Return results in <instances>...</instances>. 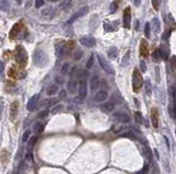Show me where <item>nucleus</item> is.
<instances>
[{
	"label": "nucleus",
	"mask_w": 176,
	"mask_h": 174,
	"mask_svg": "<svg viewBox=\"0 0 176 174\" xmlns=\"http://www.w3.org/2000/svg\"><path fill=\"white\" fill-rule=\"evenodd\" d=\"M118 8H119L118 1H114V2H111V4H110V12H111V13H114V12L118 10Z\"/></svg>",
	"instance_id": "7c9ffc66"
},
{
	"label": "nucleus",
	"mask_w": 176,
	"mask_h": 174,
	"mask_svg": "<svg viewBox=\"0 0 176 174\" xmlns=\"http://www.w3.org/2000/svg\"><path fill=\"white\" fill-rule=\"evenodd\" d=\"M57 99H51V100H46V101H44V103H43V105H46V106H51V105H54V104H56L57 103Z\"/></svg>",
	"instance_id": "c9c22d12"
},
{
	"label": "nucleus",
	"mask_w": 176,
	"mask_h": 174,
	"mask_svg": "<svg viewBox=\"0 0 176 174\" xmlns=\"http://www.w3.org/2000/svg\"><path fill=\"white\" fill-rule=\"evenodd\" d=\"M55 82H56V84H63L65 82V79H64L63 76L57 74V76H55Z\"/></svg>",
	"instance_id": "f704fd0d"
},
{
	"label": "nucleus",
	"mask_w": 176,
	"mask_h": 174,
	"mask_svg": "<svg viewBox=\"0 0 176 174\" xmlns=\"http://www.w3.org/2000/svg\"><path fill=\"white\" fill-rule=\"evenodd\" d=\"M79 43L85 47H94L96 45L97 41L91 35H85V36H83V37L79 39Z\"/></svg>",
	"instance_id": "423d86ee"
},
{
	"label": "nucleus",
	"mask_w": 176,
	"mask_h": 174,
	"mask_svg": "<svg viewBox=\"0 0 176 174\" xmlns=\"http://www.w3.org/2000/svg\"><path fill=\"white\" fill-rule=\"evenodd\" d=\"M140 69H141V72H145V71H146V64H145V62H143V60H141L140 62Z\"/></svg>",
	"instance_id": "c03bdc74"
},
{
	"label": "nucleus",
	"mask_w": 176,
	"mask_h": 174,
	"mask_svg": "<svg viewBox=\"0 0 176 174\" xmlns=\"http://www.w3.org/2000/svg\"><path fill=\"white\" fill-rule=\"evenodd\" d=\"M47 1H50V2H56V1H59V0H47Z\"/></svg>",
	"instance_id": "6e6d98bb"
},
{
	"label": "nucleus",
	"mask_w": 176,
	"mask_h": 174,
	"mask_svg": "<svg viewBox=\"0 0 176 174\" xmlns=\"http://www.w3.org/2000/svg\"><path fill=\"white\" fill-rule=\"evenodd\" d=\"M63 108H64V106H63L62 104H57L56 106H54V107H53V110H52V113H53V114H57V113H59L61 111H62Z\"/></svg>",
	"instance_id": "e433bc0d"
},
{
	"label": "nucleus",
	"mask_w": 176,
	"mask_h": 174,
	"mask_svg": "<svg viewBox=\"0 0 176 174\" xmlns=\"http://www.w3.org/2000/svg\"><path fill=\"white\" fill-rule=\"evenodd\" d=\"M160 1L161 0H152V7L155 11H159V9H160Z\"/></svg>",
	"instance_id": "58836bf2"
},
{
	"label": "nucleus",
	"mask_w": 176,
	"mask_h": 174,
	"mask_svg": "<svg viewBox=\"0 0 176 174\" xmlns=\"http://www.w3.org/2000/svg\"><path fill=\"white\" fill-rule=\"evenodd\" d=\"M135 122L141 124V116H140V113H135Z\"/></svg>",
	"instance_id": "8fccbe9b"
},
{
	"label": "nucleus",
	"mask_w": 176,
	"mask_h": 174,
	"mask_svg": "<svg viewBox=\"0 0 176 174\" xmlns=\"http://www.w3.org/2000/svg\"><path fill=\"white\" fill-rule=\"evenodd\" d=\"M30 134H31L30 130H27V132L23 134V137H22V141H23V142H27L28 140L30 139Z\"/></svg>",
	"instance_id": "a19ab883"
},
{
	"label": "nucleus",
	"mask_w": 176,
	"mask_h": 174,
	"mask_svg": "<svg viewBox=\"0 0 176 174\" xmlns=\"http://www.w3.org/2000/svg\"><path fill=\"white\" fill-rule=\"evenodd\" d=\"M143 85L142 74L138 68H134L132 71V89L134 92H139Z\"/></svg>",
	"instance_id": "f257e3e1"
},
{
	"label": "nucleus",
	"mask_w": 176,
	"mask_h": 174,
	"mask_svg": "<svg viewBox=\"0 0 176 174\" xmlns=\"http://www.w3.org/2000/svg\"><path fill=\"white\" fill-rule=\"evenodd\" d=\"M151 120H152L153 127H159V112L156 108H152V111H151Z\"/></svg>",
	"instance_id": "f3484780"
},
{
	"label": "nucleus",
	"mask_w": 176,
	"mask_h": 174,
	"mask_svg": "<svg viewBox=\"0 0 176 174\" xmlns=\"http://www.w3.org/2000/svg\"><path fill=\"white\" fill-rule=\"evenodd\" d=\"M77 87H78L77 81H76L75 79H73V78L67 82V91L70 93H72V94H74V93L77 91Z\"/></svg>",
	"instance_id": "dca6fc26"
},
{
	"label": "nucleus",
	"mask_w": 176,
	"mask_h": 174,
	"mask_svg": "<svg viewBox=\"0 0 176 174\" xmlns=\"http://www.w3.org/2000/svg\"><path fill=\"white\" fill-rule=\"evenodd\" d=\"M135 23H137V24H135V30L138 31V30H139V21H137Z\"/></svg>",
	"instance_id": "5fc2aeb1"
},
{
	"label": "nucleus",
	"mask_w": 176,
	"mask_h": 174,
	"mask_svg": "<svg viewBox=\"0 0 176 174\" xmlns=\"http://www.w3.org/2000/svg\"><path fill=\"white\" fill-rule=\"evenodd\" d=\"M44 4V0H35V8H41Z\"/></svg>",
	"instance_id": "de8ad7c7"
},
{
	"label": "nucleus",
	"mask_w": 176,
	"mask_h": 174,
	"mask_svg": "<svg viewBox=\"0 0 176 174\" xmlns=\"http://www.w3.org/2000/svg\"><path fill=\"white\" fill-rule=\"evenodd\" d=\"M43 130H44V124L43 123H41V122L35 123L34 127H33V132H34L35 135H40V134H42Z\"/></svg>",
	"instance_id": "aec40b11"
},
{
	"label": "nucleus",
	"mask_w": 176,
	"mask_h": 174,
	"mask_svg": "<svg viewBox=\"0 0 176 174\" xmlns=\"http://www.w3.org/2000/svg\"><path fill=\"white\" fill-rule=\"evenodd\" d=\"M108 99V92L106 90H99L94 97L95 102H104Z\"/></svg>",
	"instance_id": "4468645a"
},
{
	"label": "nucleus",
	"mask_w": 176,
	"mask_h": 174,
	"mask_svg": "<svg viewBox=\"0 0 176 174\" xmlns=\"http://www.w3.org/2000/svg\"><path fill=\"white\" fill-rule=\"evenodd\" d=\"M0 10L4 12H8L10 10V4L7 0H0Z\"/></svg>",
	"instance_id": "5701e85b"
},
{
	"label": "nucleus",
	"mask_w": 176,
	"mask_h": 174,
	"mask_svg": "<svg viewBox=\"0 0 176 174\" xmlns=\"http://www.w3.org/2000/svg\"><path fill=\"white\" fill-rule=\"evenodd\" d=\"M140 55H141V57H143V58L149 57V43L146 42V39H141Z\"/></svg>",
	"instance_id": "1a4fd4ad"
},
{
	"label": "nucleus",
	"mask_w": 176,
	"mask_h": 174,
	"mask_svg": "<svg viewBox=\"0 0 176 174\" xmlns=\"http://www.w3.org/2000/svg\"><path fill=\"white\" fill-rule=\"evenodd\" d=\"M88 10H89V9H88V7H87V6H86V7H83L82 9H79L78 11H76L74 14H73V16H70V20L67 21V24L74 23V22L77 19H79V18H82V16H86L87 12H88Z\"/></svg>",
	"instance_id": "0eeeda50"
},
{
	"label": "nucleus",
	"mask_w": 176,
	"mask_h": 174,
	"mask_svg": "<svg viewBox=\"0 0 176 174\" xmlns=\"http://www.w3.org/2000/svg\"><path fill=\"white\" fill-rule=\"evenodd\" d=\"M97 59L98 62H99V66L101 67V69L105 71L106 74H111V76L114 74V69L111 67V65H110L109 62H108V60L102 55H97Z\"/></svg>",
	"instance_id": "7ed1b4c3"
},
{
	"label": "nucleus",
	"mask_w": 176,
	"mask_h": 174,
	"mask_svg": "<svg viewBox=\"0 0 176 174\" xmlns=\"http://www.w3.org/2000/svg\"><path fill=\"white\" fill-rule=\"evenodd\" d=\"M152 58H153V60H154V62H159V60H161V58H162V54H161L160 48H157V49H155L154 52H153Z\"/></svg>",
	"instance_id": "b1692460"
},
{
	"label": "nucleus",
	"mask_w": 176,
	"mask_h": 174,
	"mask_svg": "<svg viewBox=\"0 0 176 174\" xmlns=\"http://www.w3.org/2000/svg\"><path fill=\"white\" fill-rule=\"evenodd\" d=\"M145 91H146V94L148 95H151L152 94V87H151V82H150V80H146L145 81Z\"/></svg>",
	"instance_id": "cd10ccee"
},
{
	"label": "nucleus",
	"mask_w": 176,
	"mask_h": 174,
	"mask_svg": "<svg viewBox=\"0 0 176 174\" xmlns=\"http://www.w3.org/2000/svg\"><path fill=\"white\" fill-rule=\"evenodd\" d=\"M114 108H116V104L112 103L111 101L107 102V103H105V104H102L101 106H100V110H101L105 114H110L111 112H114Z\"/></svg>",
	"instance_id": "f8f14e48"
},
{
	"label": "nucleus",
	"mask_w": 176,
	"mask_h": 174,
	"mask_svg": "<svg viewBox=\"0 0 176 174\" xmlns=\"http://www.w3.org/2000/svg\"><path fill=\"white\" fill-rule=\"evenodd\" d=\"M33 60L38 67H44L49 62V58L42 49H36L33 55Z\"/></svg>",
	"instance_id": "f03ea898"
},
{
	"label": "nucleus",
	"mask_w": 176,
	"mask_h": 174,
	"mask_svg": "<svg viewBox=\"0 0 176 174\" xmlns=\"http://www.w3.org/2000/svg\"><path fill=\"white\" fill-rule=\"evenodd\" d=\"M16 59H17V62H19L21 66H24V65L27 64L28 55H27V52L24 50L23 47L19 46L18 48H17V56H16Z\"/></svg>",
	"instance_id": "39448f33"
},
{
	"label": "nucleus",
	"mask_w": 176,
	"mask_h": 174,
	"mask_svg": "<svg viewBox=\"0 0 176 174\" xmlns=\"http://www.w3.org/2000/svg\"><path fill=\"white\" fill-rule=\"evenodd\" d=\"M87 95H88V85H87L86 80H82L79 83L78 89V99L80 102H84L86 100Z\"/></svg>",
	"instance_id": "20e7f679"
},
{
	"label": "nucleus",
	"mask_w": 176,
	"mask_h": 174,
	"mask_svg": "<svg viewBox=\"0 0 176 174\" xmlns=\"http://www.w3.org/2000/svg\"><path fill=\"white\" fill-rule=\"evenodd\" d=\"M171 67L173 70H176V57H172L171 59Z\"/></svg>",
	"instance_id": "09e8293b"
},
{
	"label": "nucleus",
	"mask_w": 176,
	"mask_h": 174,
	"mask_svg": "<svg viewBox=\"0 0 176 174\" xmlns=\"http://www.w3.org/2000/svg\"><path fill=\"white\" fill-rule=\"evenodd\" d=\"M17 1H19V4H21V2H20V1H21V0H17Z\"/></svg>",
	"instance_id": "4d7b16f0"
},
{
	"label": "nucleus",
	"mask_w": 176,
	"mask_h": 174,
	"mask_svg": "<svg viewBox=\"0 0 176 174\" xmlns=\"http://www.w3.org/2000/svg\"><path fill=\"white\" fill-rule=\"evenodd\" d=\"M83 54H84V53H83V50L77 49L74 53V55H73V59H74V60H79V59L83 57Z\"/></svg>",
	"instance_id": "c85d7f7f"
},
{
	"label": "nucleus",
	"mask_w": 176,
	"mask_h": 174,
	"mask_svg": "<svg viewBox=\"0 0 176 174\" xmlns=\"http://www.w3.org/2000/svg\"><path fill=\"white\" fill-rule=\"evenodd\" d=\"M78 67L77 66H74L72 69H70V77L72 78H74V77H76L77 74H78Z\"/></svg>",
	"instance_id": "4c0bfd02"
},
{
	"label": "nucleus",
	"mask_w": 176,
	"mask_h": 174,
	"mask_svg": "<svg viewBox=\"0 0 176 174\" xmlns=\"http://www.w3.org/2000/svg\"><path fill=\"white\" fill-rule=\"evenodd\" d=\"M121 137H125V138H129L131 140H135L137 139V135L133 134L132 132H125L123 134H121Z\"/></svg>",
	"instance_id": "bb28decb"
},
{
	"label": "nucleus",
	"mask_w": 176,
	"mask_h": 174,
	"mask_svg": "<svg viewBox=\"0 0 176 174\" xmlns=\"http://www.w3.org/2000/svg\"><path fill=\"white\" fill-rule=\"evenodd\" d=\"M144 34H145V37H150L151 36V27H150V23H145V26H144Z\"/></svg>",
	"instance_id": "473e14b6"
},
{
	"label": "nucleus",
	"mask_w": 176,
	"mask_h": 174,
	"mask_svg": "<svg viewBox=\"0 0 176 174\" xmlns=\"http://www.w3.org/2000/svg\"><path fill=\"white\" fill-rule=\"evenodd\" d=\"M100 85V78L98 77L97 74H95L93 77L90 78V81H89V87L91 91H96V90L99 88Z\"/></svg>",
	"instance_id": "ddd939ff"
},
{
	"label": "nucleus",
	"mask_w": 176,
	"mask_h": 174,
	"mask_svg": "<svg viewBox=\"0 0 176 174\" xmlns=\"http://www.w3.org/2000/svg\"><path fill=\"white\" fill-rule=\"evenodd\" d=\"M67 97V91L66 90L62 89L59 91V99H65Z\"/></svg>",
	"instance_id": "49530a36"
},
{
	"label": "nucleus",
	"mask_w": 176,
	"mask_h": 174,
	"mask_svg": "<svg viewBox=\"0 0 176 174\" xmlns=\"http://www.w3.org/2000/svg\"><path fill=\"white\" fill-rule=\"evenodd\" d=\"M51 13H52L51 8H46L42 10V14H43L44 16H51Z\"/></svg>",
	"instance_id": "79ce46f5"
},
{
	"label": "nucleus",
	"mask_w": 176,
	"mask_h": 174,
	"mask_svg": "<svg viewBox=\"0 0 176 174\" xmlns=\"http://www.w3.org/2000/svg\"><path fill=\"white\" fill-rule=\"evenodd\" d=\"M123 27L129 30L131 27V8L127 7L123 11Z\"/></svg>",
	"instance_id": "6e6552de"
},
{
	"label": "nucleus",
	"mask_w": 176,
	"mask_h": 174,
	"mask_svg": "<svg viewBox=\"0 0 176 174\" xmlns=\"http://www.w3.org/2000/svg\"><path fill=\"white\" fill-rule=\"evenodd\" d=\"M123 129H125V128H123V126H121V127H119L118 129H114V132H116V134H119V132H122Z\"/></svg>",
	"instance_id": "864d4df0"
},
{
	"label": "nucleus",
	"mask_w": 176,
	"mask_h": 174,
	"mask_svg": "<svg viewBox=\"0 0 176 174\" xmlns=\"http://www.w3.org/2000/svg\"><path fill=\"white\" fill-rule=\"evenodd\" d=\"M18 108H19V103H18V101H14L11 104V107H10V118H11L12 122L16 120L17 114H18Z\"/></svg>",
	"instance_id": "2eb2a0df"
},
{
	"label": "nucleus",
	"mask_w": 176,
	"mask_h": 174,
	"mask_svg": "<svg viewBox=\"0 0 176 174\" xmlns=\"http://www.w3.org/2000/svg\"><path fill=\"white\" fill-rule=\"evenodd\" d=\"M70 7H72V0H63L62 2L59 4V9L64 10V11L68 10Z\"/></svg>",
	"instance_id": "4be33fe9"
},
{
	"label": "nucleus",
	"mask_w": 176,
	"mask_h": 174,
	"mask_svg": "<svg viewBox=\"0 0 176 174\" xmlns=\"http://www.w3.org/2000/svg\"><path fill=\"white\" fill-rule=\"evenodd\" d=\"M133 4H134L135 7H139L141 4V0H133Z\"/></svg>",
	"instance_id": "603ef678"
},
{
	"label": "nucleus",
	"mask_w": 176,
	"mask_h": 174,
	"mask_svg": "<svg viewBox=\"0 0 176 174\" xmlns=\"http://www.w3.org/2000/svg\"><path fill=\"white\" fill-rule=\"evenodd\" d=\"M93 66H94V56L91 55V56L89 57V59H88L86 62V68L87 69H91Z\"/></svg>",
	"instance_id": "72a5a7b5"
},
{
	"label": "nucleus",
	"mask_w": 176,
	"mask_h": 174,
	"mask_svg": "<svg viewBox=\"0 0 176 174\" xmlns=\"http://www.w3.org/2000/svg\"><path fill=\"white\" fill-rule=\"evenodd\" d=\"M149 171H150L149 164H144L143 169H142V171H141V174H149Z\"/></svg>",
	"instance_id": "a18cd8bd"
},
{
	"label": "nucleus",
	"mask_w": 176,
	"mask_h": 174,
	"mask_svg": "<svg viewBox=\"0 0 176 174\" xmlns=\"http://www.w3.org/2000/svg\"><path fill=\"white\" fill-rule=\"evenodd\" d=\"M39 99H40V95L39 94H35V95H33V97L29 100V102H28V105L27 107L28 110L30 111V112H32V111H34L35 107L38 106V102H39Z\"/></svg>",
	"instance_id": "9b49d317"
},
{
	"label": "nucleus",
	"mask_w": 176,
	"mask_h": 174,
	"mask_svg": "<svg viewBox=\"0 0 176 174\" xmlns=\"http://www.w3.org/2000/svg\"><path fill=\"white\" fill-rule=\"evenodd\" d=\"M114 118L119 120V122H121V123H125V124H128V123H130V120H131L130 116L123 112H117L114 115Z\"/></svg>",
	"instance_id": "9d476101"
},
{
	"label": "nucleus",
	"mask_w": 176,
	"mask_h": 174,
	"mask_svg": "<svg viewBox=\"0 0 176 174\" xmlns=\"http://www.w3.org/2000/svg\"><path fill=\"white\" fill-rule=\"evenodd\" d=\"M59 92V87H57V84H50L49 87H47L46 89V94L47 95H54L55 93Z\"/></svg>",
	"instance_id": "412c9836"
},
{
	"label": "nucleus",
	"mask_w": 176,
	"mask_h": 174,
	"mask_svg": "<svg viewBox=\"0 0 176 174\" xmlns=\"http://www.w3.org/2000/svg\"><path fill=\"white\" fill-rule=\"evenodd\" d=\"M36 140H38V137H36V136L32 137L31 139L29 140V142H28V150H29V152H31V150L33 149L35 142H36Z\"/></svg>",
	"instance_id": "a878e982"
},
{
	"label": "nucleus",
	"mask_w": 176,
	"mask_h": 174,
	"mask_svg": "<svg viewBox=\"0 0 176 174\" xmlns=\"http://www.w3.org/2000/svg\"><path fill=\"white\" fill-rule=\"evenodd\" d=\"M152 27H153L154 33L159 34V33L161 32V22L157 18H153L152 19Z\"/></svg>",
	"instance_id": "6ab92c4d"
},
{
	"label": "nucleus",
	"mask_w": 176,
	"mask_h": 174,
	"mask_svg": "<svg viewBox=\"0 0 176 174\" xmlns=\"http://www.w3.org/2000/svg\"><path fill=\"white\" fill-rule=\"evenodd\" d=\"M155 71H156V81L159 82V81H160V74H159V71H160V69H159V67H156V68H155Z\"/></svg>",
	"instance_id": "3c124183"
},
{
	"label": "nucleus",
	"mask_w": 176,
	"mask_h": 174,
	"mask_svg": "<svg viewBox=\"0 0 176 174\" xmlns=\"http://www.w3.org/2000/svg\"><path fill=\"white\" fill-rule=\"evenodd\" d=\"M129 57H130V50L127 52V55H125L123 59H122V66H125V65H128V60H129Z\"/></svg>",
	"instance_id": "ea45409f"
},
{
	"label": "nucleus",
	"mask_w": 176,
	"mask_h": 174,
	"mask_svg": "<svg viewBox=\"0 0 176 174\" xmlns=\"http://www.w3.org/2000/svg\"><path fill=\"white\" fill-rule=\"evenodd\" d=\"M117 54H118L117 47L111 46L109 49H108V56H109L110 58H116V57H117Z\"/></svg>",
	"instance_id": "393cba45"
},
{
	"label": "nucleus",
	"mask_w": 176,
	"mask_h": 174,
	"mask_svg": "<svg viewBox=\"0 0 176 174\" xmlns=\"http://www.w3.org/2000/svg\"><path fill=\"white\" fill-rule=\"evenodd\" d=\"M175 134H176V132H175Z\"/></svg>",
	"instance_id": "13d9d810"
},
{
	"label": "nucleus",
	"mask_w": 176,
	"mask_h": 174,
	"mask_svg": "<svg viewBox=\"0 0 176 174\" xmlns=\"http://www.w3.org/2000/svg\"><path fill=\"white\" fill-rule=\"evenodd\" d=\"M47 115H49V111H47V110H44V111H41V112L39 113L38 117H39V118H45Z\"/></svg>",
	"instance_id": "37998d69"
},
{
	"label": "nucleus",
	"mask_w": 176,
	"mask_h": 174,
	"mask_svg": "<svg viewBox=\"0 0 176 174\" xmlns=\"http://www.w3.org/2000/svg\"><path fill=\"white\" fill-rule=\"evenodd\" d=\"M142 155H143V157H144L146 160H149V161H151L153 159L152 150H151L148 146H143V148H142Z\"/></svg>",
	"instance_id": "a211bd4d"
},
{
	"label": "nucleus",
	"mask_w": 176,
	"mask_h": 174,
	"mask_svg": "<svg viewBox=\"0 0 176 174\" xmlns=\"http://www.w3.org/2000/svg\"><path fill=\"white\" fill-rule=\"evenodd\" d=\"M68 70H70V62H65L61 68V72L63 74H66L68 72Z\"/></svg>",
	"instance_id": "2f4dec72"
},
{
	"label": "nucleus",
	"mask_w": 176,
	"mask_h": 174,
	"mask_svg": "<svg viewBox=\"0 0 176 174\" xmlns=\"http://www.w3.org/2000/svg\"><path fill=\"white\" fill-rule=\"evenodd\" d=\"M9 159V155L8 152H7V150H2V155H1V161H2V164H6L7 163V161H8Z\"/></svg>",
	"instance_id": "c756f323"
}]
</instances>
